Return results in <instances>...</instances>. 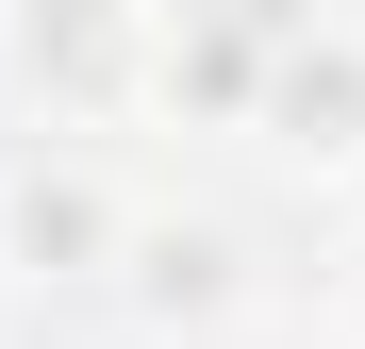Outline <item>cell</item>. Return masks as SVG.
I'll use <instances>...</instances> for the list:
<instances>
[{"label":"cell","mask_w":365,"mask_h":349,"mask_svg":"<svg viewBox=\"0 0 365 349\" xmlns=\"http://www.w3.org/2000/svg\"><path fill=\"white\" fill-rule=\"evenodd\" d=\"M150 0H0V84L34 116H133Z\"/></svg>","instance_id":"cell-1"},{"label":"cell","mask_w":365,"mask_h":349,"mask_svg":"<svg viewBox=\"0 0 365 349\" xmlns=\"http://www.w3.org/2000/svg\"><path fill=\"white\" fill-rule=\"evenodd\" d=\"M250 133L299 166V183H365V34H266Z\"/></svg>","instance_id":"cell-2"},{"label":"cell","mask_w":365,"mask_h":349,"mask_svg":"<svg viewBox=\"0 0 365 349\" xmlns=\"http://www.w3.org/2000/svg\"><path fill=\"white\" fill-rule=\"evenodd\" d=\"M266 34H282V0H150V67L133 100L150 116H200V133H250V84H266Z\"/></svg>","instance_id":"cell-3"},{"label":"cell","mask_w":365,"mask_h":349,"mask_svg":"<svg viewBox=\"0 0 365 349\" xmlns=\"http://www.w3.org/2000/svg\"><path fill=\"white\" fill-rule=\"evenodd\" d=\"M116 233H133V200H116L83 150H17L0 166V283H100Z\"/></svg>","instance_id":"cell-4"},{"label":"cell","mask_w":365,"mask_h":349,"mask_svg":"<svg viewBox=\"0 0 365 349\" xmlns=\"http://www.w3.org/2000/svg\"><path fill=\"white\" fill-rule=\"evenodd\" d=\"M100 283L150 333H232V316H250V233H232V216H133Z\"/></svg>","instance_id":"cell-5"},{"label":"cell","mask_w":365,"mask_h":349,"mask_svg":"<svg viewBox=\"0 0 365 349\" xmlns=\"http://www.w3.org/2000/svg\"><path fill=\"white\" fill-rule=\"evenodd\" d=\"M332 316H349V333H365V233H349V266H332Z\"/></svg>","instance_id":"cell-6"},{"label":"cell","mask_w":365,"mask_h":349,"mask_svg":"<svg viewBox=\"0 0 365 349\" xmlns=\"http://www.w3.org/2000/svg\"><path fill=\"white\" fill-rule=\"evenodd\" d=\"M349 349H365V333H349Z\"/></svg>","instance_id":"cell-7"}]
</instances>
